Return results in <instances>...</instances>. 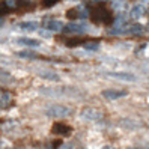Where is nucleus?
I'll list each match as a JSON object with an SVG mask.
<instances>
[{
	"label": "nucleus",
	"mask_w": 149,
	"mask_h": 149,
	"mask_svg": "<svg viewBox=\"0 0 149 149\" xmlns=\"http://www.w3.org/2000/svg\"><path fill=\"white\" fill-rule=\"evenodd\" d=\"M51 133L57 134V136H69L72 133V130L69 125H65L62 122H56V124L51 127Z\"/></svg>",
	"instance_id": "nucleus-4"
},
{
	"label": "nucleus",
	"mask_w": 149,
	"mask_h": 149,
	"mask_svg": "<svg viewBox=\"0 0 149 149\" xmlns=\"http://www.w3.org/2000/svg\"><path fill=\"white\" fill-rule=\"evenodd\" d=\"M83 48L87 50V51H96V50L100 48V44L98 42H86L84 45H83Z\"/></svg>",
	"instance_id": "nucleus-18"
},
{
	"label": "nucleus",
	"mask_w": 149,
	"mask_h": 149,
	"mask_svg": "<svg viewBox=\"0 0 149 149\" xmlns=\"http://www.w3.org/2000/svg\"><path fill=\"white\" fill-rule=\"evenodd\" d=\"M80 118L84 122H98V120L102 119V113L100 110L93 109V107H86V109L81 110Z\"/></svg>",
	"instance_id": "nucleus-3"
},
{
	"label": "nucleus",
	"mask_w": 149,
	"mask_h": 149,
	"mask_svg": "<svg viewBox=\"0 0 149 149\" xmlns=\"http://www.w3.org/2000/svg\"><path fill=\"white\" fill-rule=\"evenodd\" d=\"M91 20L93 23H104V24H111L113 23V15L111 12L104 6H95L91 11Z\"/></svg>",
	"instance_id": "nucleus-1"
},
{
	"label": "nucleus",
	"mask_w": 149,
	"mask_h": 149,
	"mask_svg": "<svg viewBox=\"0 0 149 149\" xmlns=\"http://www.w3.org/2000/svg\"><path fill=\"white\" fill-rule=\"evenodd\" d=\"M148 30H149V24H148Z\"/></svg>",
	"instance_id": "nucleus-24"
},
{
	"label": "nucleus",
	"mask_w": 149,
	"mask_h": 149,
	"mask_svg": "<svg viewBox=\"0 0 149 149\" xmlns=\"http://www.w3.org/2000/svg\"><path fill=\"white\" fill-rule=\"evenodd\" d=\"M110 77L113 78H119V80H124V81H134L136 77L130 72H109Z\"/></svg>",
	"instance_id": "nucleus-9"
},
{
	"label": "nucleus",
	"mask_w": 149,
	"mask_h": 149,
	"mask_svg": "<svg viewBox=\"0 0 149 149\" xmlns=\"http://www.w3.org/2000/svg\"><path fill=\"white\" fill-rule=\"evenodd\" d=\"M17 44L24 45V47H38L39 41L38 39H32V38H20V39H17Z\"/></svg>",
	"instance_id": "nucleus-11"
},
{
	"label": "nucleus",
	"mask_w": 149,
	"mask_h": 149,
	"mask_svg": "<svg viewBox=\"0 0 149 149\" xmlns=\"http://www.w3.org/2000/svg\"><path fill=\"white\" fill-rule=\"evenodd\" d=\"M17 56H18V57H23V59H36V57H38V54L33 53V51H30V50L18 51V53H17Z\"/></svg>",
	"instance_id": "nucleus-14"
},
{
	"label": "nucleus",
	"mask_w": 149,
	"mask_h": 149,
	"mask_svg": "<svg viewBox=\"0 0 149 149\" xmlns=\"http://www.w3.org/2000/svg\"><path fill=\"white\" fill-rule=\"evenodd\" d=\"M12 104V93L8 91H0V109H6Z\"/></svg>",
	"instance_id": "nucleus-6"
},
{
	"label": "nucleus",
	"mask_w": 149,
	"mask_h": 149,
	"mask_svg": "<svg viewBox=\"0 0 149 149\" xmlns=\"http://www.w3.org/2000/svg\"><path fill=\"white\" fill-rule=\"evenodd\" d=\"M66 17L69 20H74V18H80V9L78 8H72V9H69Z\"/></svg>",
	"instance_id": "nucleus-16"
},
{
	"label": "nucleus",
	"mask_w": 149,
	"mask_h": 149,
	"mask_svg": "<svg viewBox=\"0 0 149 149\" xmlns=\"http://www.w3.org/2000/svg\"><path fill=\"white\" fill-rule=\"evenodd\" d=\"M8 9H9V8H8L6 3H0V17H3L8 12Z\"/></svg>",
	"instance_id": "nucleus-22"
},
{
	"label": "nucleus",
	"mask_w": 149,
	"mask_h": 149,
	"mask_svg": "<svg viewBox=\"0 0 149 149\" xmlns=\"http://www.w3.org/2000/svg\"><path fill=\"white\" fill-rule=\"evenodd\" d=\"M38 75L41 78H45V80H50V81H59V75L53 71H39Z\"/></svg>",
	"instance_id": "nucleus-12"
},
{
	"label": "nucleus",
	"mask_w": 149,
	"mask_h": 149,
	"mask_svg": "<svg viewBox=\"0 0 149 149\" xmlns=\"http://www.w3.org/2000/svg\"><path fill=\"white\" fill-rule=\"evenodd\" d=\"M39 35H41L42 38H51V35H53V33L48 32L47 29H41V30H39Z\"/></svg>",
	"instance_id": "nucleus-21"
},
{
	"label": "nucleus",
	"mask_w": 149,
	"mask_h": 149,
	"mask_svg": "<svg viewBox=\"0 0 149 149\" xmlns=\"http://www.w3.org/2000/svg\"><path fill=\"white\" fill-rule=\"evenodd\" d=\"M84 30H86V26L84 24H77V23L68 24L65 27V32H68V33H83Z\"/></svg>",
	"instance_id": "nucleus-10"
},
{
	"label": "nucleus",
	"mask_w": 149,
	"mask_h": 149,
	"mask_svg": "<svg viewBox=\"0 0 149 149\" xmlns=\"http://www.w3.org/2000/svg\"><path fill=\"white\" fill-rule=\"evenodd\" d=\"M65 44H66L68 47H75V45H80V44H83V39L75 36V38H71V39H66Z\"/></svg>",
	"instance_id": "nucleus-17"
},
{
	"label": "nucleus",
	"mask_w": 149,
	"mask_h": 149,
	"mask_svg": "<svg viewBox=\"0 0 149 149\" xmlns=\"http://www.w3.org/2000/svg\"><path fill=\"white\" fill-rule=\"evenodd\" d=\"M145 14H146V8L143 5H134L133 8H131V11H130V17L134 18V20L142 18Z\"/></svg>",
	"instance_id": "nucleus-7"
},
{
	"label": "nucleus",
	"mask_w": 149,
	"mask_h": 149,
	"mask_svg": "<svg viewBox=\"0 0 149 149\" xmlns=\"http://www.w3.org/2000/svg\"><path fill=\"white\" fill-rule=\"evenodd\" d=\"M45 29L48 32H60V30H63V23L62 21H59V20H50L45 23Z\"/></svg>",
	"instance_id": "nucleus-8"
},
{
	"label": "nucleus",
	"mask_w": 149,
	"mask_h": 149,
	"mask_svg": "<svg viewBox=\"0 0 149 149\" xmlns=\"http://www.w3.org/2000/svg\"><path fill=\"white\" fill-rule=\"evenodd\" d=\"M127 32L131 33V35H140L143 32V27H142V24H131L127 29Z\"/></svg>",
	"instance_id": "nucleus-15"
},
{
	"label": "nucleus",
	"mask_w": 149,
	"mask_h": 149,
	"mask_svg": "<svg viewBox=\"0 0 149 149\" xmlns=\"http://www.w3.org/2000/svg\"><path fill=\"white\" fill-rule=\"evenodd\" d=\"M113 6H115V9L122 11L127 6V2H125V0H115V2H113Z\"/></svg>",
	"instance_id": "nucleus-19"
},
{
	"label": "nucleus",
	"mask_w": 149,
	"mask_h": 149,
	"mask_svg": "<svg viewBox=\"0 0 149 149\" xmlns=\"http://www.w3.org/2000/svg\"><path fill=\"white\" fill-rule=\"evenodd\" d=\"M59 2V0H42V5L45 6V8H50V6H53Z\"/></svg>",
	"instance_id": "nucleus-20"
},
{
	"label": "nucleus",
	"mask_w": 149,
	"mask_h": 149,
	"mask_svg": "<svg viewBox=\"0 0 149 149\" xmlns=\"http://www.w3.org/2000/svg\"><path fill=\"white\" fill-rule=\"evenodd\" d=\"M20 29L24 30V32H33L38 29V23L35 21H26V23H21L20 24Z\"/></svg>",
	"instance_id": "nucleus-13"
},
{
	"label": "nucleus",
	"mask_w": 149,
	"mask_h": 149,
	"mask_svg": "<svg viewBox=\"0 0 149 149\" xmlns=\"http://www.w3.org/2000/svg\"><path fill=\"white\" fill-rule=\"evenodd\" d=\"M146 2H149V0H146Z\"/></svg>",
	"instance_id": "nucleus-25"
},
{
	"label": "nucleus",
	"mask_w": 149,
	"mask_h": 149,
	"mask_svg": "<svg viewBox=\"0 0 149 149\" xmlns=\"http://www.w3.org/2000/svg\"><path fill=\"white\" fill-rule=\"evenodd\" d=\"M102 149H115V148H111V146H104Z\"/></svg>",
	"instance_id": "nucleus-23"
},
{
	"label": "nucleus",
	"mask_w": 149,
	"mask_h": 149,
	"mask_svg": "<svg viewBox=\"0 0 149 149\" xmlns=\"http://www.w3.org/2000/svg\"><path fill=\"white\" fill-rule=\"evenodd\" d=\"M47 116L53 118V119H63V118H68L69 115H71V109L66 107V106H59V104H56V106H51L45 110Z\"/></svg>",
	"instance_id": "nucleus-2"
},
{
	"label": "nucleus",
	"mask_w": 149,
	"mask_h": 149,
	"mask_svg": "<svg viewBox=\"0 0 149 149\" xmlns=\"http://www.w3.org/2000/svg\"><path fill=\"white\" fill-rule=\"evenodd\" d=\"M101 95L106 100H119L122 96H125L127 92L125 91H118V89H107V91H102Z\"/></svg>",
	"instance_id": "nucleus-5"
}]
</instances>
